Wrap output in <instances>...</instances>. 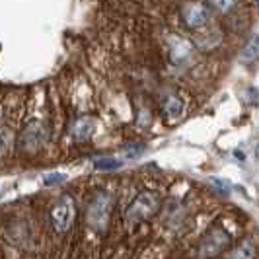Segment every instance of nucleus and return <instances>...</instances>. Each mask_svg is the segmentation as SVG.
<instances>
[{
  "mask_svg": "<svg viewBox=\"0 0 259 259\" xmlns=\"http://www.w3.org/2000/svg\"><path fill=\"white\" fill-rule=\"evenodd\" d=\"M160 205H162L160 195L156 191H141L129 205L127 212H125V219L129 224H139L143 221H148L160 210Z\"/></svg>",
  "mask_w": 259,
  "mask_h": 259,
  "instance_id": "obj_1",
  "label": "nucleus"
},
{
  "mask_svg": "<svg viewBox=\"0 0 259 259\" xmlns=\"http://www.w3.org/2000/svg\"><path fill=\"white\" fill-rule=\"evenodd\" d=\"M111 207H113V199L107 191H98L92 197L90 205H88V224L96 232L104 234L109 224V217H111Z\"/></svg>",
  "mask_w": 259,
  "mask_h": 259,
  "instance_id": "obj_2",
  "label": "nucleus"
},
{
  "mask_svg": "<svg viewBox=\"0 0 259 259\" xmlns=\"http://www.w3.org/2000/svg\"><path fill=\"white\" fill-rule=\"evenodd\" d=\"M230 242H232L230 232L224 226H214L201 240V244H199V255L203 259L219 257V255H222L230 247Z\"/></svg>",
  "mask_w": 259,
  "mask_h": 259,
  "instance_id": "obj_3",
  "label": "nucleus"
},
{
  "mask_svg": "<svg viewBox=\"0 0 259 259\" xmlns=\"http://www.w3.org/2000/svg\"><path fill=\"white\" fill-rule=\"evenodd\" d=\"M74 217H76V207H74V199L70 195H63L51 210V224L57 234H66L72 224H74Z\"/></svg>",
  "mask_w": 259,
  "mask_h": 259,
  "instance_id": "obj_4",
  "label": "nucleus"
},
{
  "mask_svg": "<svg viewBox=\"0 0 259 259\" xmlns=\"http://www.w3.org/2000/svg\"><path fill=\"white\" fill-rule=\"evenodd\" d=\"M47 139H49V133L45 129V125L39 123V121H33V123L26 125V129L22 131V135H20V148L24 152H35V150H39L43 144L47 143Z\"/></svg>",
  "mask_w": 259,
  "mask_h": 259,
  "instance_id": "obj_5",
  "label": "nucleus"
},
{
  "mask_svg": "<svg viewBox=\"0 0 259 259\" xmlns=\"http://www.w3.org/2000/svg\"><path fill=\"white\" fill-rule=\"evenodd\" d=\"M208 6L207 4H187L183 6V22L191 29H199L208 24Z\"/></svg>",
  "mask_w": 259,
  "mask_h": 259,
  "instance_id": "obj_6",
  "label": "nucleus"
},
{
  "mask_svg": "<svg viewBox=\"0 0 259 259\" xmlns=\"http://www.w3.org/2000/svg\"><path fill=\"white\" fill-rule=\"evenodd\" d=\"M96 133V121L92 117H80L74 121V125L70 127V135L76 143H86L90 141L92 135Z\"/></svg>",
  "mask_w": 259,
  "mask_h": 259,
  "instance_id": "obj_7",
  "label": "nucleus"
},
{
  "mask_svg": "<svg viewBox=\"0 0 259 259\" xmlns=\"http://www.w3.org/2000/svg\"><path fill=\"white\" fill-rule=\"evenodd\" d=\"M255 257H257V240H255V236H246L228 253L226 259H255Z\"/></svg>",
  "mask_w": 259,
  "mask_h": 259,
  "instance_id": "obj_8",
  "label": "nucleus"
},
{
  "mask_svg": "<svg viewBox=\"0 0 259 259\" xmlns=\"http://www.w3.org/2000/svg\"><path fill=\"white\" fill-rule=\"evenodd\" d=\"M183 113V102L178 98V96H169L168 100L164 102V117H166V121H176V119H180Z\"/></svg>",
  "mask_w": 259,
  "mask_h": 259,
  "instance_id": "obj_9",
  "label": "nucleus"
},
{
  "mask_svg": "<svg viewBox=\"0 0 259 259\" xmlns=\"http://www.w3.org/2000/svg\"><path fill=\"white\" fill-rule=\"evenodd\" d=\"M242 61L244 63H253V61H259V35H253L246 43L244 51H242Z\"/></svg>",
  "mask_w": 259,
  "mask_h": 259,
  "instance_id": "obj_10",
  "label": "nucleus"
},
{
  "mask_svg": "<svg viewBox=\"0 0 259 259\" xmlns=\"http://www.w3.org/2000/svg\"><path fill=\"white\" fill-rule=\"evenodd\" d=\"M14 146V133L10 129H0V156H6Z\"/></svg>",
  "mask_w": 259,
  "mask_h": 259,
  "instance_id": "obj_11",
  "label": "nucleus"
},
{
  "mask_svg": "<svg viewBox=\"0 0 259 259\" xmlns=\"http://www.w3.org/2000/svg\"><path fill=\"white\" fill-rule=\"evenodd\" d=\"M94 168L104 169V171H107V169H117V168H121V160L104 156V158H98V160L94 162Z\"/></svg>",
  "mask_w": 259,
  "mask_h": 259,
  "instance_id": "obj_12",
  "label": "nucleus"
},
{
  "mask_svg": "<svg viewBox=\"0 0 259 259\" xmlns=\"http://www.w3.org/2000/svg\"><path fill=\"white\" fill-rule=\"evenodd\" d=\"M146 150V146L143 143H131L125 146V152L129 154V158H139Z\"/></svg>",
  "mask_w": 259,
  "mask_h": 259,
  "instance_id": "obj_13",
  "label": "nucleus"
},
{
  "mask_svg": "<svg viewBox=\"0 0 259 259\" xmlns=\"http://www.w3.org/2000/svg\"><path fill=\"white\" fill-rule=\"evenodd\" d=\"M244 100H246L249 105H259V90L257 88H249V90L244 94Z\"/></svg>",
  "mask_w": 259,
  "mask_h": 259,
  "instance_id": "obj_14",
  "label": "nucleus"
},
{
  "mask_svg": "<svg viewBox=\"0 0 259 259\" xmlns=\"http://www.w3.org/2000/svg\"><path fill=\"white\" fill-rule=\"evenodd\" d=\"M65 180H66V176H63V174H49V176L43 180V183L49 187V185H55V183L65 182Z\"/></svg>",
  "mask_w": 259,
  "mask_h": 259,
  "instance_id": "obj_15",
  "label": "nucleus"
},
{
  "mask_svg": "<svg viewBox=\"0 0 259 259\" xmlns=\"http://www.w3.org/2000/svg\"><path fill=\"white\" fill-rule=\"evenodd\" d=\"M236 158H238V160H244L246 156H244V152H236Z\"/></svg>",
  "mask_w": 259,
  "mask_h": 259,
  "instance_id": "obj_16",
  "label": "nucleus"
},
{
  "mask_svg": "<svg viewBox=\"0 0 259 259\" xmlns=\"http://www.w3.org/2000/svg\"><path fill=\"white\" fill-rule=\"evenodd\" d=\"M255 158H257V160H259V144H257V146H255Z\"/></svg>",
  "mask_w": 259,
  "mask_h": 259,
  "instance_id": "obj_17",
  "label": "nucleus"
},
{
  "mask_svg": "<svg viewBox=\"0 0 259 259\" xmlns=\"http://www.w3.org/2000/svg\"><path fill=\"white\" fill-rule=\"evenodd\" d=\"M0 197H2V195H0Z\"/></svg>",
  "mask_w": 259,
  "mask_h": 259,
  "instance_id": "obj_18",
  "label": "nucleus"
}]
</instances>
